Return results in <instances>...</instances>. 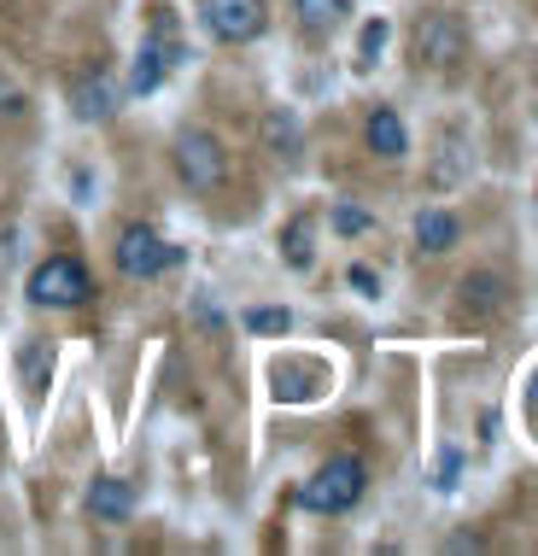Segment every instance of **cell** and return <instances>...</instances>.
Listing matches in <instances>:
<instances>
[{"instance_id":"obj_1","label":"cell","mask_w":538,"mask_h":556,"mask_svg":"<svg viewBox=\"0 0 538 556\" xmlns=\"http://www.w3.org/2000/svg\"><path fill=\"white\" fill-rule=\"evenodd\" d=\"M170 170H176V182H182L188 193L212 200V193H222L229 176H234L229 141H222L217 129H205V124H182L170 135Z\"/></svg>"},{"instance_id":"obj_2","label":"cell","mask_w":538,"mask_h":556,"mask_svg":"<svg viewBox=\"0 0 538 556\" xmlns=\"http://www.w3.org/2000/svg\"><path fill=\"white\" fill-rule=\"evenodd\" d=\"M182 59H188V48H182V36H176L170 7H146V36H141V48H134V59H129L124 100L158 94V88L176 77V65H182Z\"/></svg>"},{"instance_id":"obj_3","label":"cell","mask_w":538,"mask_h":556,"mask_svg":"<svg viewBox=\"0 0 538 556\" xmlns=\"http://www.w3.org/2000/svg\"><path fill=\"white\" fill-rule=\"evenodd\" d=\"M94 293H100V281H94V269H88V258H77V252H48V258L24 276L29 311H82V305H94Z\"/></svg>"},{"instance_id":"obj_4","label":"cell","mask_w":538,"mask_h":556,"mask_svg":"<svg viewBox=\"0 0 538 556\" xmlns=\"http://www.w3.org/2000/svg\"><path fill=\"white\" fill-rule=\"evenodd\" d=\"M363 492H369V463L351 457V451H334L298 486V509H310V516H346V509L363 504Z\"/></svg>"},{"instance_id":"obj_5","label":"cell","mask_w":538,"mask_h":556,"mask_svg":"<svg viewBox=\"0 0 538 556\" xmlns=\"http://www.w3.org/2000/svg\"><path fill=\"white\" fill-rule=\"evenodd\" d=\"M193 24L212 48H252L269 36V0H193Z\"/></svg>"},{"instance_id":"obj_6","label":"cell","mask_w":538,"mask_h":556,"mask_svg":"<svg viewBox=\"0 0 538 556\" xmlns=\"http://www.w3.org/2000/svg\"><path fill=\"white\" fill-rule=\"evenodd\" d=\"M176 258H182V252H176L170 240L153 229V223H124V229H117V240H112L117 276L134 281V288H146V281L164 276V269H176Z\"/></svg>"},{"instance_id":"obj_7","label":"cell","mask_w":538,"mask_h":556,"mask_svg":"<svg viewBox=\"0 0 538 556\" xmlns=\"http://www.w3.org/2000/svg\"><path fill=\"white\" fill-rule=\"evenodd\" d=\"M410 53H415V65H427V71H457L462 59H469V29H462L457 12L427 7L410 29Z\"/></svg>"},{"instance_id":"obj_8","label":"cell","mask_w":538,"mask_h":556,"mask_svg":"<svg viewBox=\"0 0 538 556\" xmlns=\"http://www.w3.org/2000/svg\"><path fill=\"white\" fill-rule=\"evenodd\" d=\"M117 106H124V83H117L112 71H100V65L77 71L71 88H65V112L77 117V124H112Z\"/></svg>"},{"instance_id":"obj_9","label":"cell","mask_w":538,"mask_h":556,"mask_svg":"<svg viewBox=\"0 0 538 556\" xmlns=\"http://www.w3.org/2000/svg\"><path fill=\"white\" fill-rule=\"evenodd\" d=\"M134 504H141V492H134V480L117 475V469H100L82 486V516L94 521V528H129Z\"/></svg>"},{"instance_id":"obj_10","label":"cell","mask_w":538,"mask_h":556,"mask_svg":"<svg viewBox=\"0 0 538 556\" xmlns=\"http://www.w3.org/2000/svg\"><path fill=\"white\" fill-rule=\"evenodd\" d=\"M287 12H293V29L310 41V48H328V41L351 24L357 7H351V0H293Z\"/></svg>"},{"instance_id":"obj_11","label":"cell","mask_w":538,"mask_h":556,"mask_svg":"<svg viewBox=\"0 0 538 556\" xmlns=\"http://www.w3.org/2000/svg\"><path fill=\"white\" fill-rule=\"evenodd\" d=\"M363 147L375 153L381 164H398V159H410V129H404V117H398V106H369V117H363Z\"/></svg>"},{"instance_id":"obj_12","label":"cell","mask_w":538,"mask_h":556,"mask_svg":"<svg viewBox=\"0 0 538 556\" xmlns=\"http://www.w3.org/2000/svg\"><path fill=\"white\" fill-rule=\"evenodd\" d=\"M457 240H462L457 212H445V205H422V212H415V252L439 258V252H451Z\"/></svg>"},{"instance_id":"obj_13","label":"cell","mask_w":538,"mask_h":556,"mask_svg":"<svg viewBox=\"0 0 538 556\" xmlns=\"http://www.w3.org/2000/svg\"><path fill=\"white\" fill-rule=\"evenodd\" d=\"M462 299H457V311L462 317H474V323H486V317H498L503 311V288H498V276H462V288H457Z\"/></svg>"},{"instance_id":"obj_14","label":"cell","mask_w":538,"mask_h":556,"mask_svg":"<svg viewBox=\"0 0 538 556\" xmlns=\"http://www.w3.org/2000/svg\"><path fill=\"white\" fill-rule=\"evenodd\" d=\"M281 258H287L293 269H310V264H317V223H310L305 212H298L287 229H281Z\"/></svg>"},{"instance_id":"obj_15","label":"cell","mask_w":538,"mask_h":556,"mask_svg":"<svg viewBox=\"0 0 538 556\" xmlns=\"http://www.w3.org/2000/svg\"><path fill=\"white\" fill-rule=\"evenodd\" d=\"M264 147H269V153H276L281 164H293L298 159V124H293V112L287 106H276V112H264Z\"/></svg>"},{"instance_id":"obj_16","label":"cell","mask_w":538,"mask_h":556,"mask_svg":"<svg viewBox=\"0 0 538 556\" xmlns=\"http://www.w3.org/2000/svg\"><path fill=\"white\" fill-rule=\"evenodd\" d=\"M246 328H252V334H287L293 317H287V311H246Z\"/></svg>"},{"instance_id":"obj_17","label":"cell","mask_w":538,"mask_h":556,"mask_svg":"<svg viewBox=\"0 0 538 556\" xmlns=\"http://www.w3.org/2000/svg\"><path fill=\"white\" fill-rule=\"evenodd\" d=\"M381 48H386V18H375V24L363 29V53H357V65L369 71V65H375V53H381Z\"/></svg>"},{"instance_id":"obj_18","label":"cell","mask_w":538,"mask_h":556,"mask_svg":"<svg viewBox=\"0 0 538 556\" xmlns=\"http://www.w3.org/2000/svg\"><path fill=\"white\" fill-rule=\"evenodd\" d=\"M334 229L340 235H369V212H357V205H334Z\"/></svg>"}]
</instances>
